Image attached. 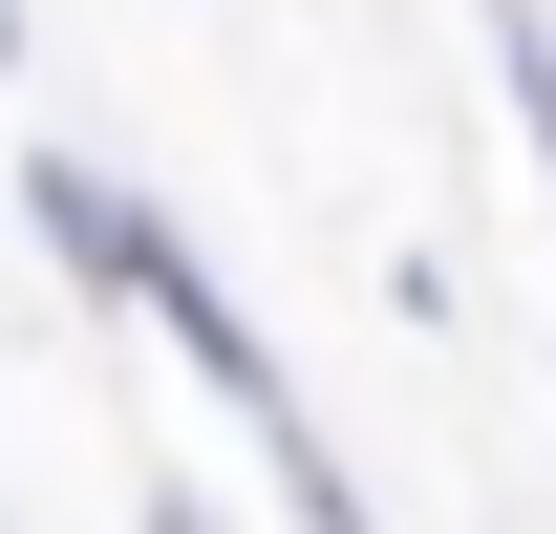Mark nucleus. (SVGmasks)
I'll list each match as a JSON object with an SVG mask.
<instances>
[{
  "label": "nucleus",
  "instance_id": "nucleus-1",
  "mask_svg": "<svg viewBox=\"0 0 556 534\" xmlns=\"http://www.w3.org/2000/svg\"><path fill=\"white\" fill-rule=\"evenodd\" d=\"M22 236H43V257L86 278V300H129V321L172 342V364H193L214 406H236V449H257L278 492H300V534H386V492H364V470L321 449V406L278 385V342L236 321V278H214L193 236H172V214H150L129 171H108V150H22Z\"/></svg>",
  "mask_w": 556,
  "mask_h": 534
},
{
  "label": "nucleus",
  "instance_id": "nucleus-4",
  "mask_svg": "<svg viewBox=\"0 0 556 534\" xmlns=\"http://www.w3.org/2000/svg\"><path fill=\"white\" fill-rule=\"evenodd\" d=\"M0 86H22V0H0Z\"/></svg>",
  "mask_w": 556,
  "mask_h": 534
},
{
  "label": "nucleus",
  "instance_id": "nucleus-3",
  "mask_svg": "<svg viewBox=\"0 0 556 534\" xmlns=\"http://www.w3.org/2000/svg\"><path fill=\"white\" fill-rule=\"evenodd\" d=\"M129 534H236V513H214L193 470H150V513H129Z\"/></svg>",
  "mask_w": 556,
  "mask_h": 534
},
{
  "label": "nucleus",
  "instance_id": "nucleus-2",
  "mask_svg": "<svg viewBox=\"0 0 556 534\" xmlns=\"http://www.w3.org/2000/svg\"><path fill=\"white\" fill-rule=\"evenodd\" d=\"M492 65H514V129H535V171H556V22L535 0H492Z\"/></svg>",
  "mask_w": 556,
  "mask_h": 534
}]
</instances>
